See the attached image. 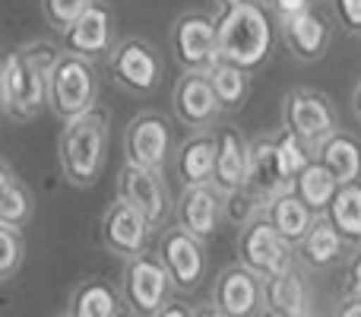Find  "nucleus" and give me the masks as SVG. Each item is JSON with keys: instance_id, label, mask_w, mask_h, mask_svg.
Listing matches in <instances>:
<instances>
[{"instance_id": "obj_1", "label": "nucleus", "mask_w": 361, "mask_h": 317, "mask_svg": "<svg viewBox=\"0 0 361 317\" xmlns=\"http://www.w3.org/2000/svg\"><path fill=\"white\" fill-rule=\"evenodd\" d=\"M61 48L51 42H32L10 48L0 64V108L10 121H32L48 108V76Z\"/></svg>"}, {"instance_id": "obj_2", "label": "nucleus", "mask_w": 361, "mask_h": 317, "mask_svg": "<svg viewBox=\"0 0 361 317\" xmlns=\"http://www.w3.org/2000/svg\"><path fill=\"white\" fill-rule=\"evenodd\" d=\"M276 13L257 0H228L219 6V48L222 61H231L244 70H257L267 64L276 44Z\"/></svg>"}, {"instance_id": "obj_3", "label": "nucleus", "mask_w": 361, "mask_h": 317, "mask_svg": "<svg viewBox=\"0 0 361 317\" xmlns=\"http://www.w3.org/2000/svg\"><path fill=\"white\" fill-rule=\"evenodd\" d=\"M108 159V114L99 105L80 118L63 121L57 137V162L70 187H92Z\"/></svg>"}, {"instance_id": "obj_4", "label": "nucleus", "mask_w": 361, "mask_h": 317, "mask_svg": "<svg viewBox=\"0 0 361 317\" xmlns=\"http://www.w3.org/2000/svg\"><path fill=\"white\" fill-rule=\"evenodd\" d=\"M99 102V73L92 57L61 51L48 76V108L54 118L70 121L92 112Z\"/></svg>"}, {"instance_id": "obj_5", "label": "nucleus", "mask_w": 361, "mask_h": 317, "mask_svg": "<svg viewBox=\"0 0 361 317\" xmlns=\"http://www.w3.org/2000/svg\"><path fill=\"white\" fill-rule=\"evenodd\" d=\"M121 292H124V301L133 314L149 317V314H162V308L169 305L178 289L171 282L169 270H165L162 257L143 251V254L127 261L124 276H121Z\"/></svg>"}, {"instance_id": "obj_6", "label": "nucleus", "mask_w": 361, "mask_h": 317, "mask_svg": "<svg viewBox=\"0 0 361 317\" xmlns=\"http://www.w3.org/2000/svg\"><path fill=\"white\" fill-rule=\"evenodd\" d=\"M295 244L288 238L279 235L273 222L267 216H257L254 222H247L238 238V263H244L247 270H254L257 276H276L282 270H288L295 263Z\"/></svg>"}, {"instance_id": "obj_7", "label": "nucleus", "mask_w": 361, "mask_h": 317, "mask_svg": "<svg viewBox=\"0 0 361 317\" xmlns=\"http://www.w3.org/2000/svg\"><path fill=\"white\" fill-rule=\"evenodd\" d=\"M108 76L124 92L149 95L162 83V61L143 38H121L108 51Z\"/></svg>"}, {"instance_id": "obj_8", "label": "nucleus", "mask_w": 361, "mask_h": 317, "mask_svg": "<svg viewBox=\"0 0 361 317\" xmlns=\"http://www.w3.org/2000/svg\"><path fill=\"white\" fill-rule=\"evenodd\" d=\"M118 197L137 206L149 219L152 229H165V222L175 216V200L169 193V184H165L162 172H152V168L124 162L118 174Z\"/></svg>"}, {"instance_id": "obj_9", "label": "nucleus", "mask_w": 361, "mask_h": 317, "mask_svg": "<svg viewBox=\"0 0 361 317\" xmlns=\"http://www.w3.org/2000/svg\"><path fill=\"white\" fill-rule=\"evenodd\" d=\"M171 48H175L180 70H203V73H209L222 61L216 16H206V13H184V16H178L175 29H171Z\"/></svg>"}, {"instance_id": "obj_10", "label": "nucleus", "mask_w": 361, "mask_h": 317, "mask_svg": "<svg viewBox=\"0 0 361 317\" xmlns=\"http://www.w3.org/2000/svg\"><path fill=\"white\" fill-rule=\"evenodd\" d=\"M282 127L292 133H298L301 140L317 150L320 140H326L333 131H339L336 121V108L317 89H292V92L282 99Z\"/></svg>"}, {"instance_id": "obj_11", "label": "nucleus", "mask_w": 361, "mask_h": 317, "mask_svg": "<svg viewBox=\"0 0 361 317\" xmlns=\"http://www.w3.org/2000/svg\"><path fill=\"white\" fill-rule=\"evenodd\" d=\"M152 232L156 229L149 225V219H146L137 206H130L121 197L114 200V203H108V210L102 213V219H99L102 248L114 257H124V261H130V257L143 254V251L149 248Z\"/></svg>"}, {"instance_id": "obj_12", "label": "nucleus", "mask_w": 361, "mask_h": 317, "mask_svg": "<svg viewBox=\"0 0 361 317\" xmlns=\"http://www.w3.org/2000/svg\"><path fill=\"white\" fill-rule=\"evenodd\" d=\"M171 152H175V140H171V124L165 114L143 112L127 124L124 133V162L152 168V172H165Z\"/></svg>"}, {"instance_id": "obj_13", "label": "nucleus", "mask_w": 361, "mask_h": 317, "mask_svg": "<svg viewBox=\"0 0 361 317\" xmlns=\"http://www.w3.org/2000/svg\"><path fill=\"white\" fill-rule=\"evenodd\" d=\"M156 254L162 257L165 270H169L171 282L178 292H193L203 282V270H206V251H203V238L187 232L184 225H171L162 229Z\"/></svg>"}, {"instance_id": "obj_14", "label": "nucleus", "mask_w": 361, "mask_h": 317, "mask_svg": "<svg viewBox=\"0 0 361 317\" xmlns=\"http://www.w3.org/2000/svg\"><path fill=\"white\" fill-rule=\"evenodd\" d=\"M209 308L219 317H250L263 311V276H257L244 263L222 270L212 282Z\"/></svg>"}, {"instance_id": "obj_15", "label": "nucleus", "mask_w": 361, "mask_h": 317, "mask_svg": "<svg viewBox=\"0 0 361 317\" xmlns=\"http://www.w3.org/2000/svg\"><path fill=\"white\" fill-rule=\"evenodd\" d=\"M222 114L209 73L203 70H184L175 83V118L190 131H206Z\"/></svg>"}, {"instance_id": "obj_16", "label": "nucleus", "mask_w": 361, "mask_h": 317, "mask_svg": "<svg viewBox=\"0 0 361 317\" xmlns=\"http://www.w3.org/2000/svg\"><path fill=\"white\" fill-rule=\"evenodd\" d=\"M175 222L184 225L187 232L206 238H212L219 232V225L225 222V197L212 181L206 184H187L180 191L175 203Z\"/></svg>"}, {"instance_id": "obj_17", "label": "nucleus", "mask_w": 361, "mask_h": 317, "mask_svg": "<svg viewBox=\"0 0 361 317\" xmlns=\"http://www.w3.org/2000/svg\"><path fill=\"white\" fill-rule=\"evenodd\" d=\"M67 51H76L82 57H108V51L114 48V13L105 0H92L80 16L73 19V25L61 32Z\"/></svg>"}, {"instance_id": "obj_18", "label": "nucleus", "mask_w": 361, "mask_h": 317, "mask_svg": "<svg viewBox=\"0 0 361 317\" xmlns=\"http://www.w3.org/2000/svg\"><path fill=\"white\" fill-rule=\"evenodd\" d=\"M311 289L298 263L263 280V314L269 317H307L314 314Z\"/></svg>"}, {"instance_id": "obj_19", "label": "nucleus", "mask_w": 361, "mask_h": 317, "mask_svg": "<svg viewBox=\"0 0 361 317\" xmlns=\"http://www.w3.org/2000/svg\"><path fill=\"white\" fill-rule=\"evenodd\" d=\"M279 35L286 42V48L292 51L295 61H320L330 48V23L320 16L317 10H301L295 16H282L279 19Z\"/></svg>"}, {"instance_id": "obj_20", "label": "nucleus", "mask_w": 361, "mask_h": 317, "mask_svg": "<svg viewBox=\"0 0 361 317\" xmlns=\"http://www.w3.org/2000/svg\"><path fill=\"white\" fill-rule=\"evenodd\" d=\"M247 187L263 200V206L269 200H276L279 193L292 191L295 178L286 172L276 150V137H260L250 143V172H247Z\"/></svg>"}, {"instance_id": "obj_21", "label": "nucleus", "mask_w": 361, "mask_h": 317, "mask_svg": "<svg viewBox=\"0 0 361 317\" xmlns=\"http://www.w3.org/2000/svg\"><path fill=\"white\" fill-rule=\"evenodd\" d=\"M345 251H349V241L336 229V222L326 213H317L307 235L298 241V263L307 270H326L343 261Z\"/></svg>"}, {"instance_id": "obj_22", "label": "nucleus", "mask_w": 361, "mask_h": 317, "mask_svg": "<svg viewBox=\"0 0 361 317\" xmlns=\"http://www.w3.org/2000/svg\"><path fill=\"white\" fill-rule=\"evenodd\" d=\"M216 159H219V140L216 131H193L175 152V172L180 184H206L216 178Z\"/></svg>"}, {"instance_id": "obj_23", "label": "nucleus", "mask_w": 361, "mask_h": 317, "mask_svg": "<svg viewBox=\"0 0 361 317\" xmlns=\"http://www.w3.org/2000/svg\"><path fill=\"white\" fill-rule=\"evenodd\" d=\"M219 159H216V178L212 184L219 191H231V187L247 184L250 172V140H244V133L238 127H219Z\"/></svg>"}, {"instance_id": "obj_24", "label": "nucleus", "mask_w": 361, "mask_h": 317, "mask_svg": "<svg viewBox=\"0 0 361 317\" xmlns=\"http://www.w3.org/2000/svg\"><path fill=\"white\" fill-rule=\"evenodd\" d=\"M263 216H267L269 222L279 229L282 238H288V241L298 248V241L307 235V229L314 225L317 213H314L311 206L305 203V197H301V193L292 187V191L279 193L276 200H269L267 210H263Z\"/></svg>"}, {"instance_id": "obj_25", "label": "nucleus", "mask_w": 361, "mask_h": 317, "mask_svg": "<svg viewBox=\"0 0 361 317\" xmlns=\"http://www.w3.org/2000/svg\"><path fill=\"white\" fill-rule=\"evenodd\" d=\"M317 159L339 178V184L361 181V140L349 131H333L317 143Z\"/></svg>"}, {"instance_id": "obj_26", "label": "nucleus", "mask_w": 361, "mask_h": 317, "mask_svg": "<svg viewBox=\"0 0 361 317\" xmlns=\"http://www.w3.org/2000/svg\"><path fill=\"white\" fill-rule=\"evenodd\" d=\"M124 292L108 286L105 280H82L70 292V308L73 317H118L124 311Z\"/></svg>"}, {"instance_id": "obj_27", "label": "nucleus", "mask_w": 361, "mask_h": 317, "mask_svg": "<svg viewBox=\"0 0 361 317\" xmlns=\"http://www.w3.org/2000/svg\"><path fill=\"white\" fill-rule=\"evenodd\" d=\"M32 213H35V193L13 172L10 162H4V168H0V222L25 229Z\"/></svg>"}, {"instance_id": "obj_28", "label": "nucleus", "mask_w": 361, "mask_h": 317, "mask_svg": "<svg viewBox=\"0 0 361 317\" xmlns=\"http://www.w3.org/2000/svg\"><path fill=\"white\" fill-rule=\"evenodd\" d=\"M295 191L305 197V203L311 206L314 213H326L339 191V178L314 156V162H307L298 172V178H295Z\"/></svg>"}, {"instance_id": "obj_29", "label": "nucleus", "mask_w": 361, "mask_h": 317, "mask_svg": "<svg viewBox=\"0 0 361 317\" xmlns=\"http://www.w3.org/2000/svg\"><path fill=\"white\" fill-rule=\"evenodd\" d=\"M209 80H212V89H216L219 102H222V112L235 114L244 108L250 95V70L238 67L231 61H219L216 67L209 70Z\"/></svg>"}, {"instance_id": "obj_30", "label": "nucleus", "mask_w": 361, "mask_h": 317, "mask_svg": "<svg viewBox=\"0 0 361 317\" xmlns=\"http://www.w3.org/2000/svg\"><path fill=\"white\" fill-rule=\"evenodd\" d=\"M326 216L336 222V229L345 235V241H349L352 248H358L361 244V181L339 184Z\"/></svg>"}, {"instance_id": "obj_31", "label": "nucleus", "mask_w": 361, "mask_h": 317, "mask_svg": "<svg viewBox=\"0 0 361 317\" xmlns=\"http://www.w3.org/2000/svg\"><path fill=\"white\" fill-rule=\"evenodd\" d=\"M222 197H225V222L238 225V229H244L247 222H254V219L263 216V210H267L263 200L257 197L247 184L231 187V191H222Z\"/></svg>"}, {"instance_id": "obj_32", "label": "nucleus", "mask_w": 361, "mask_h": 317, "mask_svg": "<svg viewBox=\"0 0 361 317\" xmlns=\"http://www.w3.org/2000/svg\"><path fill=\"white\" fill-rule=\"evenodd\" d=\"M25 261V235L19 225L0 222V282H10Z\"/></svg>"}, {"instance_id": "obj_33", "label": "nucleus", "mask_w": 361, "mask_h": 317, "mask_svg": "<svg viewBox=\"0 0 361 317\" xmlns=\"http://www.w3.org/2000/svg\"><path fill=\"white\" fill-rule=\"evenodd\" d=\"M276 150H279V159H282V165H286V172L292 174V178H298V172L307 165V162H314V146L307 143V140H301L298 133H292V131H286L282 127L279 131V137H276Z\"/></svg>"}, {"instance_id": "obj_34", "label": "nucleus", "mask_w": 361, "mask_h": 317, "mask_svg": "<svg viewBox=\"0 0 361 317\" xmlns=\"http://www.w3.org/2000/svg\"><path fill=\"white\" fill-rule=\"evenodd\" d=\"M92 0H42V13L51 23V29L63 32L67 25H73V19L80 16Z\"/></svg>"}, {"instance_id": "obj_35", "label": "nucleus", "mask_w": 361, "mask_h": 317, "mask_svg": "<svg viewBox=\"0 0 361 317\" xmlns=\"http://www.w3.org/2000/svg\"><path fill=\"white\" fill-rule=\"evenodd\" d=\"M333 13L345 32L361 35V0H333Z\"/></svg>"}, {"instance_id": "obj_36", "label": "nucleus", "mask_w": 361, "mask_h": 317, "mask_svg": "<svg viewBox=\"0 0 361 317\" xmlns=\"http://www.w3.org/2000/svg\"><path fill=\"white\" fill-rule=\"evenodd\" d=\"M307 6H311V0H269V10L276 13V19L295 16V13L307 10Z\"/></svg>"}, {"instance_id": "obj_37", "label": "nucleus", "mask_w": 361, "mask_h": 317, "mask_svg": "<svg viewBox=\"0 0 361 317\" xmlns=\"http://www.w3.org/2000/svg\"><path fill=\"white\" fill-rule=\"evenodd\" d=\"M333 314H336V317H361V295H352L349 292L343 301H336Z\"/></svg>"}, {"instance_id": "obj_38", "label": "nucleus", "mask_w": 361, "mask_h": 317, "mask_svg": "<svg viewBox=\"0 0 361 317\" xmlns=\"http://www.w3.org/2000/svg\"><path fill=\"white\" fill-rule=\"evenodd\" d=\"M349 292L361 295V251H355L352 257V267H349Z\"/></svg>"}, {"instance_id": "obj_39", "label": "nucleus", "mask_w": 361, "mask_h": 317, "mask_svg": "<svg viewBox=\"0 0 361 317\" xmlns=\"http://www.w3.org/2000/svg\"><path fill=\"white\" fill-rule=\"evenodd\" d=\"M187 314H190V308L178 305V301H169V305L162 308V317H187Z\"/></svg>"}, {"instance_id": "obj_40", "label": "nucleus", "mask_w": 361, "mask_h": 317, "mask_svg": "<svg viewBox=\"0 0 361 317\" xmlns=\"http://www.w3.org/2000/svg\"><path fill=\"white\" fill-rule=\"evenodd\" d=\"M352 112H355V118L361 121V80H358L355 92H352Z\"/></svg>"}, {"instance_id": "obj_41", "label": "nucleus", "mask_w": 361, "mask_h": 317, "mask_svg": "<svg viewBox=\"0 0 361 317\" xmlns=\"http://www.w3.org/2000/svg\"><path fill=\"white\" fill-rule=\"evenodd\" d=\"M222 4H228V0H216V6H222Z\"/></svg>"}, {"instance_id": "obj_42", "label": "nucleus", "mask_w": 361, "mask_h": 317, "mask_svg": "<svg viewBox=\"0 0 361 317\" xmlns=\"http://www.w3.org/2000/svg\"><path fill=\"white\" fill-rule=\"evenodd\" d=\"M257 4H267V6H269V0H257Z\"/></svg>"}]
</instances>
